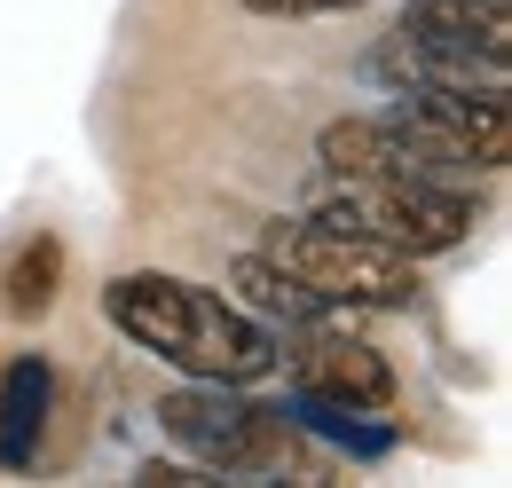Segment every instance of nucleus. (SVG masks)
I'll list each match as a JSON object with an SVG mask.
<instances>
[{
	"mask_svg": "<svg viewBox=\"0 0 512 488\" xmlns=\"http://www.w3.org/2000/svg\"><path fill=\"white\" fill-rule=\"evenodd\" d=\"M64 292V244L56 237H32L16 260H8V276H0V307L16 315V323H40L48 307Z\"/></svg>",
	"mask_w": 512,
	"mask_h": 488,
	"instance_id": "9d476101",
	"label": "nucleus"
},
{
	"mask_svg": "<svg viewBox=\"0 0 512 488\" xmlns=\"http://www.w3.org/2000/svg\"><path fill=\"white\" fill-rule=\"evenodd\" d=\"M48 402H56V370H48V355H16V363L0 370V473H24V465L40 457Z\"/></svg>",
	"mask_w": 512,
	"mask_h": 488,
	"instance_id": "1a4fd4ad",
	"label": "nucleus"
},
{
	"mask_svg": "<svg viewBox=\"0 0 512 488\" xmlns=\"http://www.w3.org/2000/svg\"><path fill=\"white\" fill-rule=\"evenodd\" d=\"M386 119L402 134H418L449 174L457 166H505L512 158V103L505 79H426V87H402Z\"/></svg>",
	"mask_w": 512,
	"mask_h": 488,
	"instance_id": "39448f33",
	"label": "nucleus"
},
{
	"mask_svg": "<svg viewBox=\"0 0 512 488\" xmlns=\"http://www.w3.org/2000/svg\"><path fill=\"white\" fill-rule=\"evenodd\" d=\"M394 32L434 63H449V79H505L512 71V24L497 0H410Z\"/></svg>",
	"mask_w": 512,
	"mask_h": 488,
	"instance_id": "423d86ee",
	"label": "nucleus"
},
{
	"mask_svg": "<svg viewBox=\"0 0 512 488\" xmlns=\"http://www.w3.org/2000/svg\"><path fill=\"white\" fill-rule=\"evenodd\" d=\"M473 189L457 182H347L316 221L339 229V237L386 244L402 260H426V252H449V244L473 229Z\"/></svg>",
	"mask_w": 512,
	"mask_h": 488,
	"instance_id": "f03ea898",
	"label": "nucleus"
},
{
	"mask_svg": "<svg viewBox=\"0 0 512 488\" xmlns=\"http://www.w3.org/2000/svg\"><path fill=\"white\" fill-rule=\"evenodd\" d=\"M253 16H339V8H363V0H245Z\"/></svg>",
	"mask_w": 512,
	"mask_h": 488,
	"instance_id": "f8f14e48",
	"label": "nucleus"
},
{
	"mask_svg": "<svg viewBox=\"0 0 512 488\" xmlns=\"http://www.w3.org/2000/svg\"><path fill=\"white\" fill-rule=\"evenodd\" d=\"M158 426H166L174 449H190L205 473H268V465L292 457L284 410H260V402H245L221 378H197L182 394H166L158 402Z\"/></svg>",
	"mask_w": 512,
	"mask_h": 488,
	"instance_id": "7ed1b4c3",
	"label": "nucleus"
},
{
	"mask_svg": "<svg viewBox=\"0 0 512 488\" xmlns=\"http://www.w3.org/2000/svg\"><path fill=\"white\" fill-rule=\"evenodd\" d=\"M292 378H300V394L347 402V410H386L394 402V363L363 339H339V331H308L292 347Z\"/></svg>",
	"mask_w": 512,
	"mask_h": 488,
	"instance_id": "6e6552de",
	"label": "nucleus"
},
{
	"mask_svg": "<svg viewBox=\"0 0 512 488\" xmlns=\"http://www.w3.org/2000/svg\"><path fill=\"white\" fill-rule=\"evenodd\" d=\"M268 260H276L292 284H308L323 307H410V292H418V276H410L402 252L339 237V229H323V221L276 229V237H268Z\"/></svg>",
	"mask_w": 512,
	"mask_h": 488,
	"instance_id": "20e7f679",
	"label": "nucleus"
},
{
	"mask_svg": "<svg viewBox=\"0 0 512 488\" xmlns=\"http://www.w3.org/2000/svg\"><path fill=\"white\" fill-rule=\"evenodd\" d=\"M316 158L339 174V182H449V166L402 134L394 119H339L316 134Z\"/></svg>",
	"mask_w": 512,
	"mask_h": 488,
	"instance_id": "0eeeda50",
	"label": "nucleus"
},
{
	"mask_svg": "<svg viewBox=\"0 0 512 488\" xmlns=\"http://www.w3.org/2000/svg\"><path fill=\"white\" fill-rule=\"evenodd\" d=\"M197 481H205V473H190V465H158V457L142 465V488H197Z\"/></svg>",
	"mask_w": 512,
	"mask_h": 488,
	"instance_id": "ddd939ff",
	"label": "nucleus"
},
{
	"mask_svg": "<svg viewBox=\"0 0 512 488\" xmlns=\"http://www.w3.org/2000/svg\"><path fill=\"white\" fill-rule=\"evenodd\" d=\"M237 292H253V307H268V315H292V323H323V300L308 292V284H292L268 252H245L237 260Z\"/></svg>",
	"mask_w": 512,
	"mask_h": 488,
	"instance_id": "9b49d317",
	"label": "nucleus"
},
{
	"mask_svg": "<svg viewBox=\"0 0 512 488\" xmlns=\"http://www.w3.org/2000/svg\"><path fill=\"white\" fill-rule=\"evenodd\" d=\"M103 315L127 331L142 355L190 370V378H221V386H253L276 370V331H260L253 315L221 292H197L182 276H119L103 292Z\"/></svg>",
	"mask_w": 512,
	"mask_h": 488,
	"instance_id": "f257e3e1",
	"label": "nucleus"
}]
</instances>
